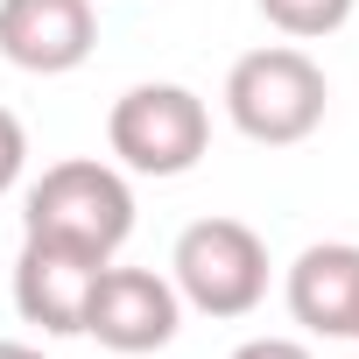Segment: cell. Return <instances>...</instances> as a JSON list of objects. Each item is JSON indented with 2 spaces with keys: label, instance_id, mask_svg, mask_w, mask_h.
Here are the masks:
<instances>
[{
  "label": "cell",
  "instance_id": "cell-1",
  "mask_svg": "<svg viewBox=\"0 0 359 359\" xmlns=\"http://www.w3.org/2000/svg\"><path fill=\"white\" fill-rule=\"evenodd\" d=\"M22 226H29V240H57V247L113 261L127 247V233H134V191H127V176L113 162L71 155V162H50L29 184Z\"/></svg>",
  "mask_w": 359,
  "mask_h": 359
},
{
  "label": "cell",
  "instance_id": "cell-2",
  "mask_svg": "<svg viewBox=\"0 0 359 359\" xmlns=\"http://www.w3.org/2000/svg\"><path fill=\"white\" fill-rule=\"evenodd\" d=\"M324 106H331V85L324 71L296 50V43H268V50H247L233 71H226V113L247 141L261 148H296L324 127Z\"/></svg>",
  "mask_w": 359,
  "mask_h": 359
},
{
  "label": "cell",
  "instance_id": "cell-3",
  "mask_svg": "<svg viewBox=\"0 0 359 359\" xmlns=\"http://www.w3.org/2000/svg\"><path fill=\"white\" fill-rule=\"evenodd\" d=\"M106 141L134 176H184L212 148V113L191 85H134L113 99Z\"/></svg>",
  "mask_w": 359,
  "mask_h": 359
},
{
  "label": "cell",
  "instance_id": "cell-4",
  "mask_svg": "<svg viewBox=\"0 0 359 359\" xmlns=\"http://www.w3.org/2000/svg\"><path fill=\"white\" fill-rule=\"evenodd\" d=\"M169 282L205 317H247L268 296V247L240 219H198L169 254Z\"/></svg>",
  "mask_w": 359,
  "mask_h": 359
},
{
  "label": "cell",
  "instance_id": "cell-5",
  "mask_svg": "<svg viewBox=\"0 0 359 359\" xmlns=\"http://www.w3.org/2000/svg\"><path fill=\"white\" fill-rule=\"evenodd\" d=\"M184 324V296L176 282H162L155 268H99L92 303H85V338H99L106 352H162Z\"/></svg>",
  "mask_w": 359,
  "mask_h": 359
},
{
  "label": "cell",
  "instance_id": "cell-6",
  "mask_svg": "<svg viewBox=\"0 0 359 359\" xmlns=\"http://www.w3.org/2000/svg\"><path fill=\"white\" fill-rule=\"evenodd\" d=\"M92 0H0V57L29 78H64L92 57Z\"/></svg>",
  "mask_w": 359,
  "mask_h": 359
},
{
  "label": "cell",
  "instance_id": "cell-7",
  "mask_svg": "<svg viewBox=\"0 0 359 359\" xmlns=\"http://www.w3.org/2000/svg\"><path fill=\"white\" fill-rule=\"evenodd\" d=\"M99 268H106L99 254H78V247H57V240H22V261H15V310H22L29 324H43L50 338H78Z\"/></svg>",
  "mask_w": 359,
  "mask_h": 359
},
{
  "label": "cell",
  "instance_id": "cell-8",
  "mask_svg": "<svg viewBox=\"0 0 359 359\" xmlns=\"http://www.w3.org/2000/svg\"><path fill=\"white\" fill-rule=\"evenodd\" d=\"M289 317L317 338H359V247L324 240L289 268Z\"/></svg>",
  "mask_w": 359,
  "mask_h": 359
},
{
  "label": "cell",
  "instance_id": "cell-9",
  "mask_svg": "<svg viewBox=\"0 0 359 359\" xmlns=\"http://www.w3.org/2000/svg\"><path fill=\"white\" fill-rule=\"evenodd\" d=\"M254 8L268 15V29H282L296 43H317V36H331V29L352 22L359 0H254Z\"/></svg>",
  "mask_w": 359,
  "mask_h": 359
},
{
  "label": "cell",
  "instance_id": "cell-10",
  "mask_svg": "<svg viewBox=\"0 0 359 359\" xmlns=\"http://www.w3.org/2000/svg\"><path fill=\"white\" fill-rule=\"evenodd\" d=\"M22 162H29V134H22V120L8 106H0V198L22 184Z\"/></svg>",
  "mask_w": 359,
  "mask_h": 359
},
{
  "label": "cell",
  "instance_id": "cell-11",
  "mask_svg": "<svg viewBox=\"0 0 359 359\" xmlns=\"http://www.w3.org/2000/svg\"><path fill=\"white\" fill-rule=\"evenodd\" d=\"M233 359H317V352L296 338H247V345H233Z\"/></svg>",
  "mask_w": 359,
  "mask_h": 359
},
{
  "label": "cell",
  "instance_id": "cell-12",
  "mask_svg": "<svg viewBox=\"0 0 359 359\" xmlns=\"http://www.w3.org/2000/svg\"><path fill=\"white\" fill-rule=\"evenodd\" d=\"M0 359H43L36 345H22V338H0Z\"/></svg>",
  "mask_w": 359,
  "mask_h": 359
}]
</instances>
